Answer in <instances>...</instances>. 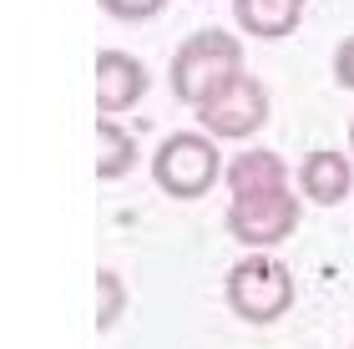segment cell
I'll return each mask as SVG.
<instances>
[{"mask_svg":"<svg viewBox=\"0 0 354 349\" xmlns=\"http://www.w3.org/2000/svg\"><path fill=\"white\" fill-rule=\"evenodd\" d=\"M349 349H354V344H349Z\"/></svg>","mask_w":354,"mask_h":349,"instance_id":"2e32d148","label":"cell"},{"mask_svg":"<svg viewBox=\"0 0 354 349\" xmlns=\"http://www.w3.org/2000/svg\"><path fill=\"white\" fill-rule=\"evenodd\" d=\"M223 299L243 324H279L288 309H294V274H288L283 258H268V253H253V258H238L223 279Z\"/></svg>","mask_w":354,"mask_h":349,"instance_id":"3957f363","label":"cell"},{"mask_svg":"<svg viewBox=\"0 0 354 349\" xmlns=\"http://www.w3.org/2000/svg\"><path fill=\"white\" fill-rule=\"evenodd\" d=\"M132 167H137V137L117 117H96V178L122 182Z\"/></svg>","mask_w":354,"mask_h":349,"instance_id":"30bf717a","label":"cell"},{"mask_svg":"<svg viewBox=\"0 0 354 349\" xmlns=\"http://www.w3.org/2000/svg\"><path fill=\"white\" fill-rule=\"evenodd\" d=\"M152 182L167 198L192 202L223 182V152L207 132H167L152 152Z\"/></svg>","mask_w":354,"mask_h":349,"instance_id":"7a4b0ae2","label":"cell"},{"mask_svg":"<svg viewBox=\"0 0 354 349\" xmlns=\"http://www.w3.org/2000/svg\"><path fill=\"white\" fill-rule=\"evenodd\" d=\"M288 162L273 147H243L238 157L223 162V182H228L233 198H248V193H273V187H288Z\"/></svg>","mask_w":354,"mask_h":349,"instance_id":"ba28073f","label":"cell"},{"mask_svg":"<svg viewBox=\"0 0 354 349\" xmlns=\"http://www.w3.org/2000/svg\"><path fill=\"white\" fill-rule=\"evenodd\" d=\"M334 82H339L344 91H354V36H344L339 46H334Z\"/></svg>","mask_w":354,"mask_h":349,"instance_id":"4fadbf2b","label":"cell"},{"mask_svg":"<svg viewBox=\"0 0 354 349\" xmlns=\"http://www.w3.org/2000/svg\"><path fill=\"white\" fill-rule=\"evenodd\" d=\"M111 21H152V15L167 10V0H96Z\"/></svg>","mask_w":354,"mask_h":349,"instance_id":"7c38bea8","label":"cell"},{"mask_svg":"<svg viewBox=\"0 0 354 349\" xmlns=\"http://www.w3.org/2000/svg\"><path fill=\"white\" fill-rule=\"evenodd\" d=\"M233 21H238V30H248L259 41H279L299 30L304 6L299 0H233Z\"/></svg>","mask_w":354,"mask_h":349,"instance_id":"9c48e42d","label":"cell"},{"mask_svg":"<svg viewBox=\"0 0 354 349\" xmlns=\"http://www.w3.org/2000/svg\"><path fill=\"white\" fill-rule=\"evenodd\" d=\"M147 66L132 51H96V112L122 117L147 97Z\"/></svg>","mask_w":354,"mask_h":349,"instance_id":"8992f818","label":"cell"},{"mask_svg":"<svg viewBox=\"0 0 354 349\" xmlns=\"http://www.w3.org/2000/svg\"><path fill=\"white\" fill-rule=\"evenodd\" d=\"M192 112H198V132H207L213 142L218 137L243 142V137H259L268 126L273 97H268V86L253 71H233L228 82H218L198 106H192Z\"/></svg>","mask_w":354,"mask_h":349,"instance_id":"277c9868","label":"cell"},{"mask_svg":"<svg viewBox=\"0 0 354 349\" xmlns=\"http://www.w3.org/2000/svg\"><path fill=\"white\" fill-rule=\"evenodd\" d=\"M349 157H354V117H349Z\"/></svg>","mask_w":354,"mask_h":349,"instance_id":"5bb4252c","label":"cell"},{"mask_svg":"<svg viewBox=\"0 0 354 349\" xmlns=\"http://www.w3.org/2000/svg\"><path fill=\"white\" fill-rule=\"evenodd\" d=\"M299 218H304V198L294 193V187H273V193L233 198L223 228H228L233 243L263 253V248H279L283 238H294L299 233Z\"/></svg>","mask_w":354,"mask_h":349,"instance_id":"5b68a950","label":"cell"},{"mask_svg":"<svg viewBox=\"0 0 354 349\" xmlns=\"http://www.w3.org/2000/svg\"><path fill=\"white\" fill-rule=\"evenodd\" d=\"M96 294H102V304H96V329H106L122 319V309H127V283H122V274L117 268H102L96 274Z\"/></svg>","mask_w":354,"mask_h":349,"instance_id":"8fae6325","label":"cell"},{"mask_svg":"<svg viewBox=\"0 0 354 349\" xmlns=\"http://www.w3.org/2000/svg\"><path fill=\"white\" fill-rule=\"evenodd\" d=\"M233 71H243V41L223 26H203L172 51L167 86L183 106H198L218 82H228Z\"/></svg>","mask_w":354,"mask_h":349,"instance_id":"6da1fadb","label":"cell"},{"mask_svg":"<svg viewBox=\"0 0 354 349\" xmlns=\"http://www.w3.org/2000/svg\"><path fill=\"white\" fill-rule=\"evenodd\" d=\"M299 6H304V0H299Z\"/></svg>","mask_w":354,"mask_h":349,"instance_id":"9a60e30c","label":"cell"},{"mask_svg":"<svg viewBox=\"0 0 354 349\" xmlns=\"http://www.w3.org/2000/svg\"><path fill=\"white\" fill-rule=\"evenodd\" d=\"M294 182H299V198L304 202L339 208V202L354 193V157L349 152H334V147H314V152H304Z\"/></svg>","mask_w":354,"mask_h":349,"instance_id":"52a82bcc","label":"cell"}]
</instances>
